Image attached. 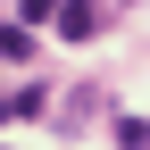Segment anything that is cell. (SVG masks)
I'll use <instances>...</instances> for the list:
<instances>
[{
	"label": "cell",
	"instance_id": "6da1fadb",
	"mask_svg": "<svg viewBox=\"0 0 150 150\" xmlns=\"http://www.w3.org/2000/svg\"><path fill=\"white\" fill-rule=\"evenodd\" d=\"M100 0H59V33H67V42H92V33H100Z\"/></svg>",
	"mask_w": 150,
	"mask_h": 150
},
{
	"label": "cell",
	"instance_id": "8992f818",
	"mask_svg": "<svg viewBox=\"0 0 150 150\" xmlns=\"http://www.w3.org/2000/svg\"><path fill=\"white\" fill-rule=\"evenodd\" d=\"M0 117H8V92H0Z\"/></svg>",
	"mask_w": 150,
	"mask_h": 150
},
{
	"label": "cell",
	"instance_id": "3957f363",
	"mask_svg": "<svg viewBox=\"0 0 150 150\" xmlns=\"http://www.w3.org/2000/svg\"><path fill=\"white\" fill-rule=\"evenodd\" d=\"M25 50H33V33H25V25H0V59H25Z\"/></svg>",
	"mask_w": 150,
	"mask_h": 150
},
{
	"label": "cell",
	"instance_id": "7a4b0ae2",
	"mask_svg": "<svg viewBox=\"0 0 150 150\" xmlns=\"http://www.w3.org/2000/svg\"><path fill=\"white\" fill-rule=\"evenodd\" d=\"M8 117H42V83H17L8 92Z\"/></svg>",
	"mask_w": 150,
	"mask_h": 150
},
{
	"label": "cell",
	"instance_id": "277c9868",
	"mask_svg": "<svg viewBox=\"0 0 150 150\" xmlns=\"http://www.w3.org/2000/svg\"><path fill=\"white\" fill-rule=\"evenodd\" d=\"M117 142H125V150H150V125H142V117H125V125H117Z\"/></svg>",
	"mask_w": 150,
	"mask_h": 150
},
{
	"label": "cell",
	"instance_id": "5b68a950",
	"mask_svg": "<svg viewBox=\"0 0 150 150\" xmlns=\"http://www.w3.org/2000/svg\"><path fill=\"white\" fill-rule=\"evenodd\" d=\"M42 17H59V0H25V25H42Z\"/></svg>",
	"mask_w": 150,
	"mask_h": 150
}]
</instances>
